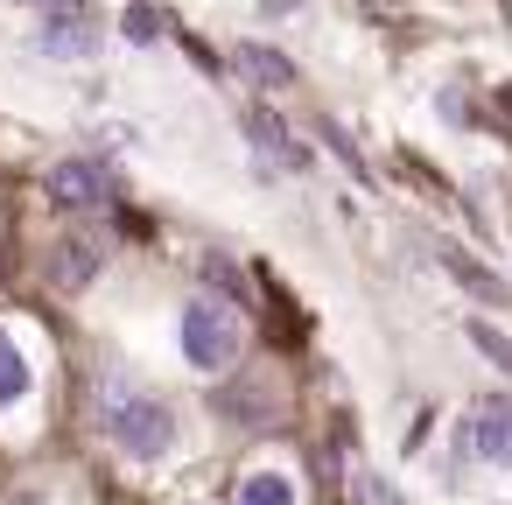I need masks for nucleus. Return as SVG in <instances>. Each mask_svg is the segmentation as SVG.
Wrapping results in <instances>:
<instances>
[{"instance_id":"f257e3e1","label":"nucleus","mask_w":512,"mask_h":505,"mask_svg":"<svg viewBox=\"0 0 512 505\" xmlns=\"http://www.w3.org/2000/svg\"><path fill=\"white\" fill-rule=\"evenodd\" d=\"M92 414H99V435L127 456V463H162L176 449V414L155 386H141L134 372H106L92 386Z\"/></svg>"},{"instance_id":"f03ea898","label":"nucleus","mask_w":512,"mask_h":505,"mask_svg":"<svg viewBox=\"0 0 512 505\" xmlns=\"http://www.w3.org/2000/svg\"><path fill=\"white\" fill-rule=\"evenodd\" d=\"M239 351H246L239 302H232V295H197V302L183 309V358H190L204 379H218V372L239 365Z\"/></svg>"},{"instance_id":"7ed1b4c3","label":"nucleus","mask_w":512,"mask_h":505,"mask_svg":"<svg viewBox=\"0 0 512 505\" xmlns=\"http://www.w3.org/2000/svg\"><path fill=\"white\" fill-rule=\"evenodd\" d=\"M463 442L484 470H512V400H477L463 421Z\"/></svg>"},{"instance_id":"20e7f679","label":"nucleus","mask_w":512,"mask_h":505,"mask_svg":"<svg viewBox=\"0 0 512 505\" xmlns=\"http://www.w3.org/2000/svg\"><path fill=\"white\" fill-rule=\"evenodd\" d=\"M50 197L57 204H106L113 197V176L99 162H57L50 169Z\"/></svg>"},{"instance_id":"39448f33","label":"nucleus","mask_w":512,"mask_h":505,"mask_svg":"<svg viewBox=\"0 0 512 505\" xmlns=\"http://www.w3.org/2000/svg\"><path fill=\"white\" fill-rule=\"evenodd\" d=\"M435 260H442V267H449V274H456V281H463V288H470L477 302L505 309V281H498V274H491L484 260H470V253H463V246H449V239H435Z\"/></svg>"},{"instance_id":"423d86ee","label":"nucleus","mask_w":512,"mask_h":505,"mask_svg":"<svg viewBox=\"0 0 512 505\" xmlns=\"http://www.w3.org/2000/svg\"><path fill=\"white\" fill-rule=\"evenodd\" d=\"M36 43H43L50 57H92V50H99V29H92V15H50V22L36 29Z\"/></svg>"},{"instance_id":"0eeeda50","label":"nucleus","mask_w":512,"mask_h":505,"mask_svg":"<svg viewBox=\"0 0 512 505\" xmlns=\"http://www.w3.org/2000/svg\"><path fill=\"white\" fill-rule=\"evenodd\" d=\"M246 134H253V148H260V155H274V162H288V169H309L302 141H288V127H281L267 106H253V113H246Z\"/></svg>"},{"instance_id":"6e6552de","label":"nucleus","mask_w":512,"mask_h":505,"mask_svg":"<svg viewBox=\"0 0 512 505\" xmlns=\"http://www.w3.org/2000/svg\"><path fill=\"white\" fill-rule=\"evenodd\" d=\"M99 267H106V253H99L92 239H64V246L50 253V281H57V288H85Z\"/></svg>"},{"instance_id":"1a4fd4ad","label":"nucleus","mask_w":512,"mask_h":505,"mask_svg":"<svg viewBox=\"0 0 512 505\" xmlns=\"http://www.w3.org/2000/svg\"><path fill=\"white\" fill-rule=\"evenodd\" d=\"M232 505H295V477L281 470V463H253L246 477H239V498Z\"/></svg>"},{"instance_id":"9d476101","label":"nucleus","mask_w":512,"mask_h":505,"mask_svg":"<svg viewBox=\"0 0 512 505\" xmlns=\"http://www.w3.org/2000/svg\"><path fill=\"white\" fill-rule=\"evenodd\" d=\"M232 64L253 78V85H267V92H281V85H295V64L281 57V50H267V43H239L232 50Z\"/></svg>"},{"instance_id":"9b49d317","label":"nucleus","mask_w":512,"mask_h":505,"mask_svg":"<svg viewBox=\"0 0 512 505\" xmlns=\"http://www.w3.org/2000/svg\"><path fill=\"white\" fill-rule=\"evenodd\" d=\"M29 386H36V372H29V358H22V344L0 330V407H15V400H29Z\"/></svg>"},{"instance_id":"f8f14e48","label":"nucleus","mask_w":512,"mask_h":505,"mask_svg":"<svg viewBox=\"0 0 512 505\" xmlns=\"http://www.w3.org/2000/svg\"><path fill=\"white\" fill-rule=\"evenodd\" d=\"M463 337H470V344H477V351H484V358L512 379V330H498L491 316H470V323H463Z\"/></svg>"},{"instance_id":"ddd939ff","label":"nucleus","mask_w":512,"mask_h":505,"mask_svg":"<svg viewBox=\"0 0 512 505\" xmlns=\"http://www.w3.org/2000/svg\"><path fill=\"white\" fill-rule=\"evenodd\" d=\"M351 505H400V491L379 470H351Z\"/></svg>"},{"instance_id":"4468645a","label":"nucleus","mask_w":512,"mask_h":505,"mask_svg":"<svg viewBox=\"0 0 512 505\" xmlns=\"http://www.w3.org/2000/svg\"><path fill=\"white\" fill-rule=\"evenodd\" d=\"M162 36V15L155 8H127V43H155Z\"/></svg>"},{"instance_id":"2eb2a0df","label":"nucleus","mask_w":512,"mask_h":505,"mask_svg":"<svg viewBox=\"0 0 512 505\" xmlns=\"http://www.w3.org/2000/svg\"><path fill=\"white\" fill-rule=\"evenodd\" d=\"M323 141H330V148H337V162H344V169H351V176H365V162H358V148H351V141H344V134H337V127H323Z\"/></svg>"},{"instance_id":"dca6fc26","label":"nucleus","mask_w":512,"mask_h":505,"mask_svg":"<svg viewBox=\"0 0 512 505\" xmlns=\"http://www.w3.org/2000/svg\"><path fill=\"white\" fill-rule=\"evenodd\" d=\"M498 106H505V113H512V85H498Z\"/></svg>"}]
</instances>
